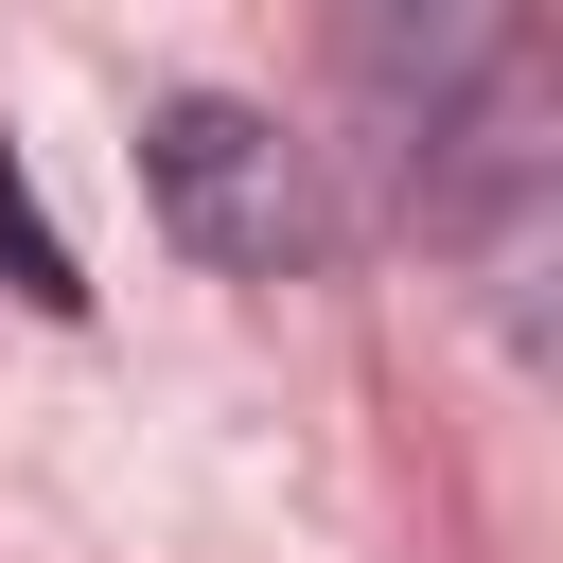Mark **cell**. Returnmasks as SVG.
I'll list each match as a JSON object with an SVG mask.
<instances>
[{
	"label": "cell",
	"mask_w": 563,
	"mask_h": 563,
	"mask_svg": "<svg viewBox=\"0 0 563 563\" xmlns=\"http://www.w3.org/2000/svg\"><path fill=\"white\" fill-rule=\"evenodd\" d=\"M352 158L422 211V246L493 299V334H545V88L528 0H334Z\"/></svg>",
	"instance_id": "1"
},
{
	"label": "cell",
	"mask_w": 563,
	"mask_h": 563,
	"mask_svg": "<svg viewBox=\"0 0 563 563\" xmlns=\"http://www.w3.org/2000/svg\"><path fill=\"white\" fill-rule=\"evenodd\" d=\"M141 194H158V229H176L194 264H229V282H299V264L334 246L317 158H299L264 106H229V88H158V106H141Z\"/></svg>",
	"instance_id": "2"
},
{
	"label": "cell",
	"mask_w": 563,
	"mask_h": 563,
	"mask_svg": "<svg viewBox=\"0 0 563 563\" xmlns=\"http://www.w3.org/2000/svg\"><path fill=\"white\" fill-rule=\"evenodd\" d=\"M0 282H18L35 317H88V264L53 246V211H35V176H18V141H0Z\"/></svg>",
	"instance_id": "3"
}]
</instances>
